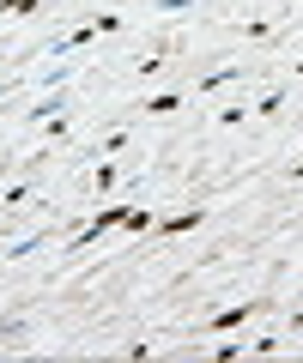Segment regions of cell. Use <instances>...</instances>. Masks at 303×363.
Wrapping results in <instances>:
<instances>
[{"instance_id":"cell-1","label":"cell","mask_w":303,"mask_h":363,"mask_svg":"<svg viewBox=\"0 0 303 363\" xmlns=\"http://www.w3.org/2000/svg\"><path fill=\"white\" fill-rule=\"evenodd\" d=\"M128 218H133V200H116V206H97V218L85 224V230L73 236L67 248H92V242H104V230H116V224H128Z\"/></svg>"},{"instance_id":"cell-2","label":"cell","mask_w":303,"mask_h":363,"mask_svg":"<svg viewBox=\"0 0 303 363\" xmlns=\"http://www.w3.org/2000/svg\"><path fill=\"white\" fill-rule=\"evenodd\" d=\"M67 109H73V97H67V85H61V91H43L37 104H31V116H25V121H31V128H49V121H55V116H67Z\"/></svg>"},{"instance_id":"cell-3","label":"cell","mask_w":303,"mask_h":363,"mask_svg":"<svg viewBox=\"0 0 303 363\" xmlns=\"http://www.w3.org/2000/svg\"><path fill=\"white\" fill-rule=\"evenodd\" d=\"M243 79H249V67L231 61V67H219V73H206L194 91H188V97H212V91H231V85H243Z\"/></svg>"},{"instance_id":"cell-4","label":"cell","mask_w":303,"mask_h":363,"mask_svg":"<svg viewBox=\"0 0 303 363\" xmlns=\"http://www.w3.org/2000/svg\"><path fill=\"white\" fill-rule=\"evenodd\" d=\"M249 315H255V303H231V309H219L200 333H237V327H249Z\"/></svg>"},{"instance_id":"cell-5","label":"cell","mask_w":303,"mask_h":363,"mask_svg":"<svg viewBox=\"0 0 303 363\" xmlns=\"http://www.w3.org/2000/svg\"><path fill=\"white\" fill-rule=\"evenodd\" d=\"M182 104H188V91H152V97H140L133 109H140V116H176Z\"/></svg>"},{"instance_id":"cell-6","label":"cell","mask_w":303,"mask_h":363,"mask_svg":"<svg viewBox=\"0 0 303 363\" xmlns=\"http://www.w3.org/2000/svg\"><path fill=\"white\" fill-rule=\"evenodd\" d=\"M43 242H55V230H31V236H13V242H0V260H25V255H37Z\"/></svg>"},{"instance_id":"cell-7","label":"cell","mask_w":303,"mask_h":363,"mask_svg":"<svg viewBox=\"0 0 303 363\" xmlns=\"http://www.w3.org/2000/svg\"><path fill=\"white\" fill-rule=\"evenodd\" d=\"M116 188H121L116 157H97V169H92V194H116Z\"/></svg>"},{"instance_id":"cell-8","label":"cell","mask_w":303,"mask_h":363,"mask_svg":"<svg viewBox=\"0 0 303 363\" xmlns=\"http://www.w3.org/2000/svg\"><path fill=\"white\" fill-rule=\"evenodd\" d=\"M128 128H109V133H97V145H92V157H121V152H128Z\"/></svg>"},{"instance_id":"cell-9","label":"cell","mask_w":303,"mask_h":363,"mask_svg":"<svg viewBox=\"0 0 303 363\" xmlns=\"http://www.w3.org/2000/svg\"><path fill=\"white\" fill-rule=\"evenodd\" d=\"M285 104H291V91H285V85H273V91H261V97H255V116H279Z\"/></svg>"},{"instance_id":"cell-10","label":"cell","mask_w":303,"mask_h":363,"mask_svg":"<svg viewBox=\"0 0 303 363\" xmlns=\"http://www.w3.org/2000/svg\"><path fill=\"white\" fill-rule=\"evenodd\" d=\"M182 230H200V206H194V212H176V218L158 224V236H182Z\"/></svg>"},{"instance_id":"cell-11","label":"cell","mask_w":303,"mask_h":363,"mask_svg":"<svg viewBox=\"0 0 303 363\" xmlns=\"http://www.w3.org/2000/svg\"><path fill=\"white\" fill-rule=\"evenodd\" d=\"M164 61H170V43H158L152 55H140V61H133V73H145V79H152V73H164Z\"/></svg>"},{"instance_id":"cell-12","label":"cell","mask_w":303,"mask_h":363,"mask_svg":"<svg viewBox=\"0 0 303 363\" xmlns=\"http://www.w3.org/2000/svg\"><path fill=\"white\" fill-rule=\"evenodd\" d=\"M43 0H0V18H37Z\"/></svg>"},{"instance_id":"cell-13","label":"cell","mask_w":303,"mask_h":363,"mask_svg":"<svg viewBox=\"0 0 303 363\" xmlns=\"http://www.w3.org/2000/svg\"><path fill=\"white\" fill-rule=\"evenodd\" d=\"M255 109L249 104H231V109H219V128H237V121H249Z\"/></svg>"},{"instance_id":"cell-14","label":"cell","mask_w":303,"mask_h":363,"mask_svg":"<svg viewBox=\"0 0 303 363\" xmlns=\"http://www.w3.org/2000/svg\"><path fill=\"white\" fill-rule=\"evenodd\" d=\"M92 30H97V37H116V30H121V13H97Z\"/></svg>"},{"instance_id":"cell-15","label":"cell","mask_w":303,"mask_h":363,"mask_svg":"<svg viewBox=\"0 0 303 363\" xmlns=\"http://www.w3.org/2000/svg\"><path fill=\"white\" fill-rule=\"evenodd\" d=\"M31 194H37V188H31V182H13V188H6V194H0V200H6V206H25Z\"/></svg>"},{"instance_id":"cell-16","label":"cell","mask_w":303,"mask_h":363,"mask_svg":"<svg viewBox=\"0 0 303 363\" xmlns=\"http://www.w3.org/2000/svg\"><path fill=\"white\" fill-rule=\"evenodd\" d=\"M152 6H158V13H194L200 0H152Z\"/></svg>"},{"instance_id":"cell-17","label":"cell","mask_w":303,"mask_h":363,"mask_svg":"<svg viewBox=\"0 0 303 363\" xmlns=\"http://www.w3.org/2000/svg\"><path fill=\"white\" fill-rule=\"evenodd\" d=\"M0 97H6V91H0Z\"/></svg>"}]
</instances>
